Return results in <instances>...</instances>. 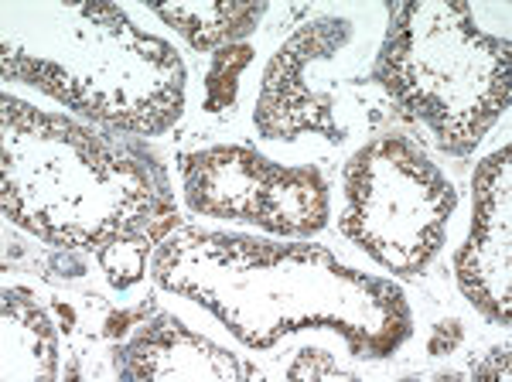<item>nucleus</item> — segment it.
<instances>
[{"instance_id": "obj_7", "label": "nucleus", "mask_w": 512, "mask_h": 382, "mask_svg": "<svg viewBox=\"0 0 512 382\" xmlns=\"http://www.w3.org/2000/svg\"><path fill=\"white\" fill-rule=\"evenodd\" d=\"M158 18H164L171 28H178L188 38V45L198 52L209 48H226L236 45L239 38H246L256 31V24L267 14V4H192V7H151Z\"/></svg>"}, {"instance_id": "obj_14", "label": "nucleus", "mask_w": 512, "mask_h": 382, "mask_svg": "<svg viewBox=\"0 0 512 382\" xmlns=\"http://www.w3.org/2000/svg\"><path fill=\"white\" fill-rule=\"evenodd\" d=\"M472 376L485 379V376H502L509 379V345L492 348V362L489 365H472Z\"/></svg>"}, {"instance_id": "obj_1", "label": "nucleus", "mask_w": 512, "mask_h": 382, "mask_svg": "<svg viewBox=\"0 0 512 382\" xmlns=\"http://www.w3.org/2000/svg\"><path fill=\"white\" fill-rule=\"evenodd\" d=\"M373 82L448 154H472L509 106V38H489L472 4H390Z\"/></svg>"}, {"instance_id": "obj_4", "label": "nucleus", "mask_w": 512, "mask_h": 382, "mask_svg": "<svg viewBox=\"0 0 512 382\" xmlns=\"http://www.w3.org/2000/svg\"><path fill=\"white\" fill-rule=\"evenodd\" d=\"M352 41L349 18H318L297 28L287 45L270 58L263 72V89L256 99L253 123L267 140H297L304 134H321L332 144H342L349 130L338 123L332 93H318L308 82L315 62H328Z\"/></svg>"}, {"instance_id": "obj_3", "label": "nucleus", "mask_w": 512, "mask_h": 382, "mask_svg": "<svg viewBox=\"0 0 512 382\" xmlns=\"http://www.w3.org/2000/svg\"><path fill=\"white\" fill-rule=\"evenodd\" d=\"M192 212L250 222L277 236H311L328 226V185L315 168H284L253 147H209L181 161Z\"/></svg>"}, {"instance_id": "obj_2", "label": "nucleus", "mask_w": 512, "mask_h": 382, "mask_svg": "<svg viewBox=\"0 0 512 382\" xmlns=\"http://www.w3.org/2000/svg\"><path fill=\"white\" fill-rule=\"evenodd\" d=\"M458 191L407 137L366 144L345 164V209L338 229L379 267L417 277L441 253Z\"/></svg>"}, {"instance_id": "obj_13", "label": "nucleus", "mask_w": 512, "mask_h": 382, "mask_svg": "<svg viewBox=\"0 0 512 382\" xmlns=\"http://www.w3.org/2000/svg\"><path fill=\"white\" fill-rule=\"evenodd\" d=\"M461 338H465V328H461V321H441V325L434 328L431 342H427V352L431 355H451L454 348L461 345Z\"/></svg>"}, {"instance_id": "obj_8", "label": "nucleus", "mask_w": 512, "mask_h": 382, "mask_svg": "<svg viewBox=\"0 0 512 382\" xmlns=\"http://www.w3.org/2000/svg\"><path fill=\"white\" fill-rule=\"evenodd\" d=\"M253 62L250 45H226L212 55L209 76H205V110L209 113H226L236 103V89L243 69Z\"/></svg>"}, {"instance_id": "obj_10", "label": "nucleus", "mask_w": 512, "mask_h": 382, "mask_svg": "<svg viewBox=\"0 0 512 382\" xmlns=\"http://www.w3.org/2000/svg\"><path fill=\"white\" fill-rule=\"evenodd\" d=\"M287 379H352V372L338 369V362L321 348H304V352H297V362L287 369Z\"/></svg>"}, {"instance_id": "obj_6", "label": "nucleus", "mask_w": 512, "mask_h": 382, "mask_svg": "<svg viewBox=\"0 0 512 382\" xmlns=\"http://www.w3.org/2000/svg\"><path fill=\"white\" fill-rule=\"evenodd\" d=\"M113 369L120 379H171V376H216L239 379L243 369L226 348L192 335L171 314H158L151 325L113 348Z\"/></svg>"}, {"instance_id": "obj_9", "label": "nucleus", "mask_w": 512, "mask_h": 382, "mask_svg": "<svg viewBox=\"0 0 512 382\" xmlns=\"http://www.w3.org/2000/svg\"><path fill=\"white\" fill-rule=\"evenodd\" d=\"M147 249H151L147 239H120V243L99 246L96 260H99V267H103L106 280H110L113 287L127 290V287H134L140 277H144Z\"/></svg>"}, {"instance_id": "obj_11", "label": "nucleus", "mask_w": 512, "mask_h": 382, "mask_svg": "<svg viewBox=\"0 0 512 382\" xmlns=\"http://www.w3.org/2000/svg\"><path fill=\"white\" fill-rule=\"evenodd\" d=\"M154 311V301L147 297L140 307H123V311H110L106 314V325H103V335L110 338V342H123V338L130 335L134 328H140L147 321V314Z\"/></svg>"}, {"instance_id": "obj_5", "label": "nucleus", "mask_w": 512, "mask_h": 382, "mask_svg": "<svg viewBox=\"0 0 512 382\" xmlns=\"http://www.w3.org/2000/svg\"><path fill=\"white\" fill-rule=\"evenodd\" d=\"M509 144L485 157L472 178V236L454 256V280L472 307L509 328Z\"/></svg>"}, {"instance_id": "obj_12", "label": "nucleus", "mask_w": 512, "mask_h": 382, "mask_svg": "<svg viewBox=\"0 0 512 382\" xmlns=\"http://www.w3.org/2000/svg\"><path fill=\"white\" fill-rule=\"evenodd\" d=\"M45 267H48V273H59V277H69V280L86 277V260H82L76 249H69V246L55 249V253L45 260Z\"/></svg>"}]
</instances>
